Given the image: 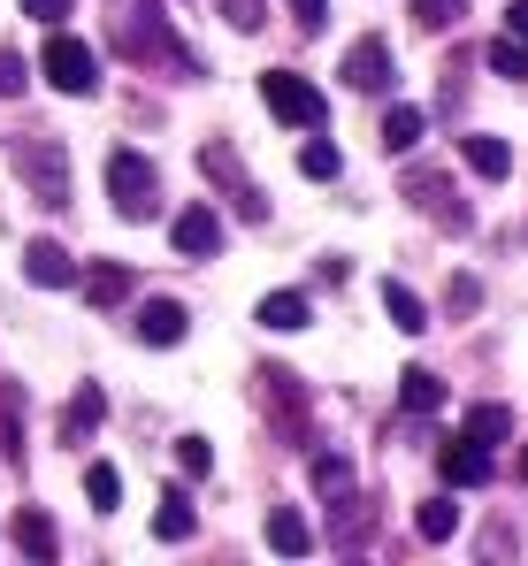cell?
<instances>
[{"instance_id":"cell-1","label":"cell","mask_w":528,"mask_h":566,"mask_svg":"<svg viewBox=\"0 0 528 566\" xmlns=\"http://www.w3.org/2000/svg\"><path fill=\"white\" fill-rule=\"evenodd\" d=\"M107 199H115L123 222H154V214H162V177H154V161L131 154V146H115V154H107Z\"/></svg>"},{"instance_id":"cell-2","label":"cell","mask_w":528,"mask_h":566,"mask_svg":"<svg viewBox=\"0 0 528 566\" xmlns=\"http://www.w3.org/2000/svg\"><path fill=\"white\" fill-rule=\"evenodd\" d=\"M39 70H46V85H54V93H70V99H92V93H100V54H92L85 39H70L62 23H54V39H46Z\"/></svg>"},{"instance_id":"cell-3","label":"cell","mask_w":528,"mask_h":566,"mask_svg":"<svg viewBox=\"0 0 528 566\" xmlns=\"http://www.w3.org/2000/svg\"><path fill=\"white\" fill-rule=\"evenodd\" d=\"M261 99H268V115H276V123H291V130H322V123H330V99L314 93L299 70H268Z\"/></svg>"},{"instance_id":"cell-4","label":"cell","mask_w":528,"mask_h":566,"mask_svg":"<svg viewBox=\"0 0 528 566\" xmlns=\"http://www.w3.org/2000/svg\"><path fill=\"white\" fill-rule=\"evenodd\" d=\"M15 169H23V185H31L39 207H70V146L23 138V146H15Z\"/></svg>"},{"instance_id":"cell-5","label":"cell","mask_w":528,"mask_h":566,"mask_svg":"<svg viewBox=\"0 0 528 566\" xmlns=\"http://www.w3.org/2000/svg\"><path fill=\"white\" fill-rule=\"evenodd\" d=\"M345 85L352 93H391V46H383L375 31L345 46Z\"/></svg>"},{"instance_id":"cell-6","label":"cell","mask_w":528,"mask_h":566,"mask_svg":"<svg viewBox=\"0 0 528 566\" xmlns=\"http://www.w3.org/2000/svg\"><path fill=\"white\" fill-rule=\"evenodd\" d=\"M23 276L39 283V291H70V283H77V261H70V245L31 238V245H23Z\"/></svg>"},{"instance_id":"cell-7","label":"cell","mask_w":528,"mask_h":566,"mask_svg":"<svg viewBox=\"0 0 528 566\" xmlns=\"http://www.w3.org/2000/svg\"><path fill=\"white\" fill-rule=\"evenodd\" d=\"M169 245L184 253V261H191V253H215V245H222V214L191 199V207H184V214L169 222Z\"/></svg>"},{"instance_id":"cell-8","label":"cell","mask_w":528,"mask_h":566,"mask_svg":"<svg viewBox=\"0 0 528 566\" xmlns=\"http://www.w3.org/2000/svg\"><path fill=\"white\" fill-rule=\"evenodd\" d=\"M131 329H138V345H154V353H162V345H184V329H191V314H184L176 298H146Z\"/></svg>"},{"instance_id":"cell-9","label":"cell","mask_w":528,"mask_h":566,"mask_svg":"<svg viewBox=\"0 0 528 566\" xmlns=\"http://www.w3.org/2000/svg\"><path fill=\"white\" fill-rule=\"evenodd\" d=\"M406 191H414V207H422V214H437L452 238L467 230V207H459V191L444 185V177H422V169H414V177H406Z\"/></svg>"},{"instance_id":"cell-10","label":"cell","mask_w":528,"mask_h":566,"mask_svg":"<svg viewBox=\"0 0 528 566\" xmlns=\"http://www.w3.org/2000/svg\"><path fill=\"white\" fill-rule=\"evenodd\" d=\"M437 468H444V482H452V490H475V482H490V444H475V437H452Z\"/></svg>"},{"instance_id":"cell-11","label":"cell","mask_w":528,"mask_h":566,"mask_svg":"<svg viewBox=\"0 0 528 566\" xmlns=\"http://www.w3.org/2000/svg\"><path fill=\"white\" fill-rule=\"evenodd\" d=\"M459 161H467L475 177H490V185L514 177V146H506V138H459Z\"/></svg>"},{"instance_id":"cell-12","label":"cell","mask_w":528,"mask_h":566,"mask_svg":"<svg viewBox=\"0 0 528 566\" xmlns=\"http://www.w3.org/2000/svg\"><path fill=\"white\" fill-rule=\"evenodd\" d=\"M268 552H283V559H299V552H314V528H307V513H291V505H276V513H268Z\"/></svg>"},{"instance_id":"cell-13","label":"cell","mask_w":528,"mask_h":566,"mask_svg":"<svg viewBox=\"0 0 528 566\" xmlns=\"http://www.w3.org/2000/svg\"><path fill=\"white\" fill-rule=\"evenodd\" d=\"M77 283H85V298H92V306H123V298H131V269H123V261L77 269Z\"/></svg>"},{"instance_id":"cell-14","label":"cell","mask_w":528,"mask_h":566,"mask_svg":"<svg viewBox=\"0 0 528 566\" xmlns=\"http://www.w3.org/2000/svg\"><path fill=\"white\" fill-rule=\"evenodd\" d=\"M307 314H314V306H307V291H268L261 306H253V322H261V329H307Z\"/></svg>"},{"instance_id":"cell-15","label":"cell","mask_w":528,"mask_h":566,"mask_svg":"<svg viewBox=\"0 0 528 566\" xmlns=\"http://www.w3.org/2000/svg\"><path fill=\"white\" fill-rule=\"evenodd\" d=\"M100 413H107V398H100V390H77V398H70V406H62V444H85L92 429H100Z\"/></svg>"},{"instance_id":"cell-16","label":"cell","mask_w":528,"mask_h":566,"mask_svg":"<svg viewBox=\"0 0 528 566\" xmlns=\"http://www.w3.org/2000/svg\"><path fill=\"white\" fill-rule=\"evenodd\" d=\"M422 130H429V115H422V107H391V115H383V154H414V146H422Z\"/></svg>"},{"instance_id":"cell-17","label":"cell","mask_w":528,"mask_h":566,"mask_svg":"<svg viewBox=\"0 0 528 566\" xmlns=\"http://www.w3.org/2000/svg\"><path fill=\"white\" fill-rule=\"evenodd\" d=\"M467 437H475V444H506V437H514V406H498V398L467 406Z\"/></svg>"},{"instance_id":"cell-18","label":"cell","mask_w":528,"mask_h":566,"mask_svg":"<svg viewBox=\"0 0 528 566\" xmlns=\"http://www.w3.org/2000/svg\"><path fill=\"white\" fill-rule=\"evenodd\" d=\"M383 306H391V322H398L406 337H422V329H429V306H422V298H414L398 276H383Z\"/></svg>"},{"instance_id":"cell-19","label":"cell","mask_w":528,"mask_h":566,"mask_svg":"<svg viewBox=\"0 0 528 566\" xmlns=\"http://www.w3.org/2000/svg\"><path fill=\"white\" fill-rule=\"evenodd\" d=\"M154 536H162V544H184V536H191V497H184V490H162V505H154Z\"/></svg>"},{"instance_id":"cell-20","label":"cell","mask_w":528,"mask_h":566,"mask_svg":"<svg viewBox=\"0 0 528 566\" xmlns=\"http://www.w3.org/2000/svg\"><path fill=\"white\" fill-rule=\"evenodd\" d=\"M15 544H23V552H31L39 566L62 552V544H54V521H46V513H15Z\"/></svg>"},{"instance_id":"cell-21","label":"cell","mask_w":528,"mask_h":566,"mask_svg":"<svg viewBox=\"0 0 528 566\" xmlns=\"http://www.w3.org/2000/svg\"><path fill=\"white\" fill-rule=\"evenodd\" d=\"M398 398H406V413H437V406H444V382L429 376V368H406V376H398Z\"/></svg>"},{"instance_id":"cell-22","label":"cell","mask_w":528,"mask_h":566,"mask_svg":"<svg viewBox=\"0 0 528 566\" xmlns=\"http://www.w3.org/2000/svg\"><path fill=\"white\" fill-rule=\"evenodd\" d=\"M414 528H422L429 544H452V536H459V505H452V497H429V505L414 513Z\"/></svg>"},{"instance_id":"cell-23","label":"cell","mask_w":528,"mask_h":566,"mask_svg":"<svg viewBox=\"0 0 528 566\" xmlns=\"http://www.w3.org/2000/svg\"><path fill=\"white\" fill-rule=\"evenodd\" d=\"M85 497H92V513H115V505H123V474L107 468V460H92L85 468Z\"/></svg>"},{"instance_id":"cell-24","label":"cell","mask_w":528,"mask_h":566,"mask_svg":"<svg viewBox=\"0 0 528 566\" xmlns=\"http://www.w3.org/2000/svg\"><path fill=\"white\" fill-rule=\"evenodd\" d=\"M338 169H345V161H338V146H330V138H307V146H299V177H314V185H330Z\"/></svg>"},{"instance_id":"cell-25","label":"cell","mask_w":528,"mask_h":566,"mask_svg":"<svg viewBox=\"0 0 528 566\" xmlns=\"http://www.w3.org/2000/svg\"><path fill=\"white\" fill-rule=\"evenodd\" d=\"M459 15H467V0H414V23L422 31H452Z\"/></svg>"},{"instance_id":"cell-26","label":"cell","mask_w":528,"mask_h":566,"mask_svg":"<svg viewBox=\"0 0 528 566\" xmlns=\"http://www.w3.org/2000/svg\"><path fill=\"white\" fill-rule=\"evenodd\" d=\"M314 490H330V497H345V490H352V468L338 460V452H314Z\"/></svg>"},{"instance_id":"cell-27","label":"cell","mask_w":528,"mask_h":566,"mask_svg":"<svg viewBox=\"0 0 528 566\" xmlns=\"http://www.w3.org/2000/svg\"><path fill=\"white\" fill-rule=\"evenodd\" d=\"M490 70L498 77H528V46L521 39H490Z\"/></svg>"},{"instance_id":"cell-28","label":"cell","mask_w":528,"mask_h":566,"mask_svg":"<svg viewBox=\"0 0 528 566\" xmlns=\"http://www.w3.org/2000/svg\"><path fill=\"white\" fill-rule=\"evenodd\" d=\"M176 468L191 474V482H199V474L215 468V452H207V437H176Z\"/></svg>"},{"instance_id":"cell-29","label":"cell","mask_w":528,"mask_h":566,"mask_svg":"<svg viewBox=\"0 0 528 566\" xmlns=\"http://www.w3.org/2000/svg\"><path fill=\"white\" fill-rule=\"evenodd\" d=\"M222 15H230V31H261V23H268V0H222Z\"/></svg>"},{"instance_id":"cell-30","label":"cell","mask_w":528,"mask_h":566,"mask_svg":"<svg viewBox=\"0 0 528 566\" xmlns=\"http://www.w3.org/2000/svg\"><path fill=\"white\" fill-rule=\"evenodd\" d=\"M23 85H31V77H23V54H15V46H0V99H15Z\"/></svg>"},{"instance_id":"cell-31","label":"cell","mask_w":528,"mask_h":566,"mask_svg":"<svg viewBox=\"0 0 528 566\" xmlns=\"http://www.w3.org/2000/svg\"><path fill=\"white\" fill-rule=\"evenodd\" d=\"M23 15H31V23H46V31H54V23H70V0H23Z\"/></svg>"},{"instance_id":"cell-32","label":"cell","mask_w":528,"mask_h":566,"mask_svg":"<svg viewBox=\"0 0 528 566\" xmlns=\"http://www.w3.org/2000/svg\"><path fill=\"white\" fill-rule=\"evenodd\" d=\"M291 8H299V23H307V31H322V23H330V0H291Z\"/></svg>"},{"instance_id":"cell-33","label":"cell","mask_w":528,"mask_h":566,"mask_svg":"<svg viewBox=\"0 0 528 566\" xmlns=\"http://www.w3.org/2000/svg\"><path fill=\"white\" fill-rule=\"evenodd\" d=\"M506 31H514V39L528 46V0H514V8H506Z\"/></svg>"},{"instance_id":"cell-34","label":"cell","mask_w":528,"mask_h":566,"mask_svg":"<svg viewBox=\"0 0 528 566\" xmlns=\"http://www.w3.org/2000/svg\"><path fill=\"white\" fill-rule=\"evenodd\" d=\"M521 474H528V452H521Z\"/></svg>"}]
</instances>
